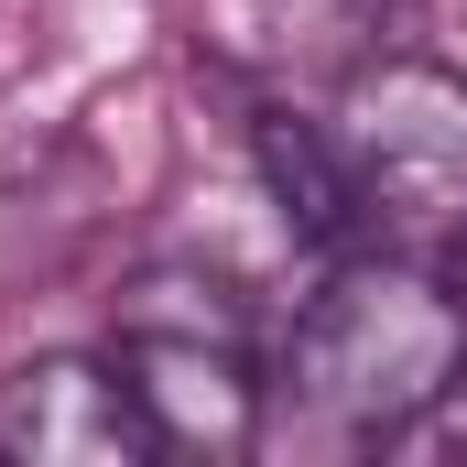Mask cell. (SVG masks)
Returning a JSON list of instances; mask_svg holds the SVG:
<instances>
[{"mask_svg":"<svg viewBox=\"0 0 467 467\" xmlns=\"http://www.w3.org/2000/svg\"><path fill=\"white\" fill-rule=\"evenodd\" d=\"M457 283H467V239H457Z\"/></svg>","mask_w":467,"mask_h":467,"instance_id":"ba28073f","label":"cell"},{"mask_svg":"<svg viewBox=\"0 0 467 467\" xmlns=\"http://www.w3.org/2000/svg\"><path fill=\"white\" fill-rule=\"evenodd\" d=\"M119 380L152 424V457H207L229 467L261 446V369L239 337V305L218 283H185V272H152L130 283L119 305Z\"/></svg>","mask_w":467,"mask_h":467,"instance_id":"7a4b0ae2","label":"cell"},{"mask_svg":"<svg viewBox=\"0 0 467 467\" xmlns=\"http://www.w3.org/2000/svg\"><path fill=\"white\" fill-rule=\"evenodd\" d=\"M457 22H467V0H457Z\"/></svg>","mask_w":467,"mask_h":467,"instance_id":"9c48e42d","label":"cell"},{"mask_svg":"<svg viewBox=\"0 0 467 467\" xmlns=\"http://www.w3.org/2000/svg\"><path fill=\"white\" fill-rule=\"evenodd\" d=\"M446 446H467V348H457V369H446V391H435V413H424Z\"/></svg>","mask_w":467,"mask_h":467,"instance_id":"52a82bcc","label":"cell"},{"mask_svg":"<svg viewBox=\"0 0 467 467\" xmlns=\"http://www.w3.org/2000/svg\"><path fill=\"white\" fill-rule=\"evenodd\" d=\"M0 457L11 467H130L152 457V424H141L119 358H33L0 380Z\"/></svg>","mask_w":467,"mask_h":467,"instance_id":"277c9868","label":"cell"},{"mask_svg":"<svg viewBox=\"0 0 467 467\" xmlns=\"http://www.w3.org/2000/svg\"><path fill=\"white\" fill-rule=\"evenodd\" d=\"M261 185H272V207H283V229L305 239V250H348L369 229V207H358V174L348 152H337V130L327 119H294V109H261Z\"/></svg>","mask_w":467,"mask_h":467,"instance_id":"5b68a950","label":"cell"},{"mask_svg":"<svg viewBox=\"0 0 467 467\" xmlns=\"http://www.w3.org/2000/svg\"><path fill=\"white\" fill-rule=\"evenodd\" d=\"M337 152L358 207L402 239H467V77L435 55H369L337 77Z\"/></svg>","mask_w":467,"mask_h":467,"instance_id":"3957f363","label":"cell"},{"mask_svg":"<svg viewBox=\"0 0 467 467\" xmlns=\"http://www.w3.org/2000/svg\"><path fill=\"white\" fill-rule=\"evenodd\" d=\"M250 11V55L283 77H358L369 55H391V11L402 0H239Z\"/></svg>","mask_w":467,"mask_h":467,"instance_id":"8992f818","label":"cell"},{"mask_svg":"<svg viewBox=\"0 0 467 467\" xmlns=\"http://www.w3.org/2000/svg\"><path fill=\"white\" fill-rule=\"evenodd\" d=\"M467 348V305L446 283H424L413 261H337L294 337H283V402L316 424V435H413L446 391V369Z\"/></svg>","mask_w":467,"mask_h":467,"instance_id":"6da1fadb","label":"cell"}]
</instances>
